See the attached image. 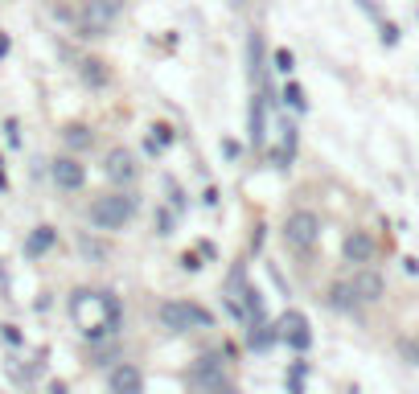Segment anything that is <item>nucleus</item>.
<instances>
[{
  "label": "nucleus",
  "mask_w": 419,
  "mask_h": 394,
  "mask_svg": "<svg viewBox=\"0 0 419 394\" xmlns=\"http://www.w3.org/2000/svg\"><path fill=\"white\" fill-rule=\"evenodd\" d=\"M4 54H8V37H4V33H0V58H4Z\"/></svg>",
  "instance_id": "nucleus-20"
},
{
  "label": "nucleus",
  "mask_w": 419,
  "mask_h": 394,
  "mask_svg": "<svg viewBox=\"0 0 419 394\" xmlns=\"http://www.w3.org/2000/svg\"><path fill=\"white\" fill-rule=\"evenodd\" d=\"M123 4L128 0H83V13H78V29L87 33V37H103L116 17L123 13Z\"/></svg>",
  "instance_id": "nucleus-3"
},
{
  "label": "nucleus",
  "mask_w": 419,
  "mask_h": 394,
  "mask_svg": "<svg viewBox=\"0 0 419 394\" xmlns=\"http://www.w3.org/2000/svg\"><path fill=\"white\" fill-rule=\"evenodd\" d=\"M103 173H107L111 181H132V177H136V161H132V152H128V148H111V152H107V164H103Z\"/></svg>",
  "instance_id": "nucleus-8"
},
{
  "label": "nucleus",
  "mask_w": 419,
  "mask_h": 394,
  "mask_svg": "<svg viewBox=\"0 0 419 394\" xmlns=\"http://www.w3.org/2000/svg\"><path fill=\"white\" fill-rule=\"evenodd\" d=\"M333 304H337V308H353V292H349V283H337V288H333Z\"/></svg>",
  "instance_id": "nucleus-15"
},
{
  "label": "nucleus",
  "mask_w": 419,
  "mask_h": 394,
  "mask_svg": "<svg viewBox=\"0 0 419 394\" xmlns=\"http://www.w3.org/2000/svg\"><path fill=\"white\" fill-rule=\"evenodd\" d=\"M136 214V197L132 193H103L91 202V226L99 230H123Z\"/></svg>",
  "instance_id": "nucleus-1"
},
{
  "label": "nucleus",
  "mask_w": 419,
  "mask_h": 394,
  "mask_svg": "<svg viewBox=\"0 0 419 394\" xmlns=\"http://www.w3.org/2000/svg\"><path fill=\"white\" fill-rule=\"evenodd\" d=\"M349 292H353V300L374 304V300H382L387 283H382V276H378V271H358V276H353V283H349Z\"/></svg>",
  "instance_id": "nucleus-6"
},
{
  "label": "nucleus",
  "mask_w": 419,
  "mask_h": 394,
  "mask_svg": "<svg viewBox=\"0 0 419 394\" xmlns=\"http://www.w3.org/2000/svg\"><path fill=\"white\" fill-rule=\"evenodd\" d=\"M317 238H321V218H317V214H308V209L288 214V222H284V242H288L292 251H312Z\"/></svg>",
  "instance_id": "nucleus-4"
},
{
  "label": "nucleus",
  "mask_w": 419,
  "mask_h": 394,
  "mask_svg": "<svg viewBox=\"0 0 419 394\" xmlns=\"http://www.w3.org/2000/svg\"><path fill=\"white\" fill-rule=\"evenodd\" d=\"M276 66L279 70H292V54H288V49H279V54H276Z\"/></svg>",
  "instance_id": "nucleus-18"
},
{
  "label": "nucleus",
  "mask_w": 419,
  "mask_h": 394,
  "mask_svg": "<svg viewBox=\"0 0 419 394\" xmlns=\"http://www.w3.org/2000/svg\"><path fill=\"white\" fill-rule=\"evenodd\" d=\"M83 251L91 259H103V247H99V242H87V238H83Z\"/></svg>",
  "instance_id": "nucleus-19"
},
{
  "label": "nucleus",
  "mask_w": 419,
  "mask_h": 394,
  "mask_svg": "<svg viewBox=\"0 0 419 394\" xmlns=\"http://www.w3.org/2000/svg\"><path fill=\"white\" fill-rule=\"evenodd\" d=\"M231 4H243V0H231Z\"/></svg>",
  "instance_id": "nucleus-21"
},
{
  "label": "nucleus",
  "mask_w": 419,
  "mask_h": 394,
  "mask_svg": "<svg viewBox=\"0 0 419 394\" xmlns=\"http://www.w3.org/2000/svg\"><path fill=\"white\" fill-rule=\"evenodd\" d=\"M107 390H111V394H144V378H140L136 366L119 362L116 370L107 374Z\"/></svg>",
  "instance_id": "nucleus-5"
},
{
  "label": "nucleus",
  "mask_w": 419,
  "mask_h": 394,
  "mask_svg": "<svg viewBox=\"0 0 419 394\" xmlns=\"http://www.w3.org/2000/svg\"><path fill=\"white\" fill-rule=\"evenodd\" d=\"M263 128H267V107H263V94H255V99H251V140H255V144L267 140Z\"/></svg>",
  "instance_id": "nucleus-11"
},
{
  "label": "nucleus",
  "mask_w": 419,
  "mask_h": 394,
  "mask_svg": "<svg viewBox=\"0 0 419 394\" xmlns=\"http://www.w3.org/2000/svg\"><path fill=\"white\" fill-rule=\"evenodd\" d=\"M279 328H284V337H288V345L292 349H308V321H304L300 312H288L284 321H279Z\"/></svg>",
  "instance_id": "nucleus-9"
},
{
  "label": "nucleus",
  "mask_w": 419,
  "mask_h": 394,
  "mask_svg": "<svg viewBox=\"0 0 419 394\" xmlns=\"http://www.w3.org/2000/svg\"><path fill=\"white\" fill-rule=\"evenodd\" d=\"M49 173H54L58 189H78L83 181H87V168L74 161V156H58V161L49 164Z\"/></svg>",
  "instance_id": "nucleus-7"
},
{
  "label": "nucleus",
  "mask_w": 419,
  "mask_h": 394,
  "mask_svg": "<svg viewBox=\"0 0 419 394\" xmlns=\"http://www.w3.org/2000/svg\"><path fill=\"white\" fill-rule=\"evenodd\" d=\"M49 242H54V230H49V226H37V230H33V238H29V255H42Z\"/></svg>",
  "instance_id": "nucleus-12"
},
{
  "label": "nucleus",
  "mask_w": 419,
  "mask_h": 394,
  "mask_svg": "<svg viewBox=\"0 0 419 394\" xmlns=\"http://www.w3.org/2000/svg\"><path fill=\"white\" fill-rule=\"evenodd\" d=\"M382 42H387V46H395V42H399V29H395V25H382Z\"/></svg>",
  "instance_id": "nucleus-17"
},
{
  "label": "nucleus",
  "mask_w": 419,
  "mask_h": 394,
  "mask_svg": "<svg viewBox=\"0 0 419 394\" xmlns=\"http://www.w3.org/2000/svg\"><path fill=\"white\" fill-rule=\"evenodd\" d=\"M83 78H87V82H95V87H103V82H107V70H103V62H83Z\"/></svg>",
  "instance_id": "nucleus-14"
},
{
  "label": "nucleus",
  "mask_w": 419,
  "mask_h": 394,
  "mask_svg": "<svg viewBox=\"0 0 419 394\" xmlns=\"http://www.w3.org/2000/svg\"><path fill=\"white\" fill-rule=\"evenodd\" d=\"M157 316H161V325L169 333H189V328H206L214 316H210L206 308H198V304H186V300H164L157 308Z\"/></svg>",
  "instance_id": "nucleus-2"
},
{
  "label": "nucleus",
  "mask_w": 419,
  "mask_h": 394,
  "mask_svg": "<svg viewBox=\"0 0 419 394\" xmlns=\"http://www.w3.org/2000/svg\"><path fill=\"white\" fill-rule=\"evenodd\" d=\"M284 99H288L296 111H304V91H300V87H288V91H284Z\"/></svg>",
  "instance_id": "nucleus-16"
},
{
  "label": "nucleus",
  "mask_w": 419,
  "mask_h": 394,
  "mask_svg": "<svg viewBox=\"0 0 419 394\" xmlns=\"http://www.w3.org/2000/svg\"><path fill=\"white\" fill-rule=\"evenodd\" d=\"M66 144H70V148H87V144H91V132H87L83 123H70V128H66Z\"/></svg>",
  "instance_id": "nucleus-13"
},
{
  "label": "nucleus",
  "mask_w": 419,
  "mask_h": 394,
  "mask_svg": "<svg viewBox=\"0 0 419 394\" xmlns=\"http://www.w3.org/2000/svg\"><path fill=\"white\" fill-rule=\"evenodd\" d=\"M346 259L349 263H370L374 259V238L366 230H353L346 238Z\"/></svg>",
  "instance_id": "nucleus-10"
}]
</instances>
